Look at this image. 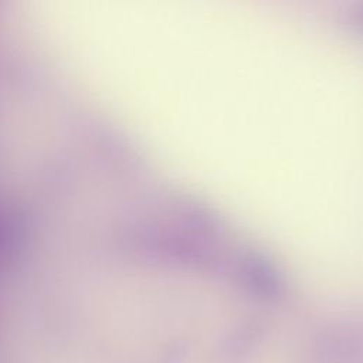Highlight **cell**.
Segmentation results:
<instances>
[{
    "mask_svg": "<svg viewBox=\"0 0 363 363\" xmlns=\"http://www.w3.org/2000/svg\"><path fill=\"white\" fill-rule=\"evenodd\" d=\"M315 354L320 363H363V336L329 335L316 345Z\"/></svg>",
    "mask_w": 363,
    "mask_h": 363,
    "instance_id": "obj_1",
    "label": "cell"
},
{
    "mask_svg": "<svg viewBox=\"0 0 363 363\" xmlns=\"http://www.w3.org/2000/svg\"><path fill=\"white\" fill-rule=\"evenodd\" d=\"M257 330H241L230 336L221 346L220 356L227 363H238L250 356L259 340Z\"/></svg>",
    "mask_w": 363,
    "mask_h": 363,
    "instance_id": "obj_2",
    "label": "cell"
}]
</instances>
